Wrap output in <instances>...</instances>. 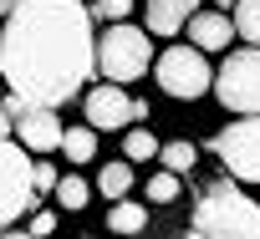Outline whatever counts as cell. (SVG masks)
Listing matches in <instances>:
<instances>
[{"label": "cell", "mask_w": 260, "mask_h": 239, "mask_svg": "<svg viewBox=\"0 0 260 239\" xmlns=\"http://www.w3.org/2000/svg\"><path fill=\"white\" fill-rule=\"evenodd\" d=\"M179 193H184L179 173H169V168H164V173H153V178H148V204H174Z\"/></svg>", "instance_id": "18"}, {"label": "cell", "mask_w": 260, "mask_h": 239, "mask_svg": "<svg viewBox=\"0 0 260 239\" xmlns=\"http://www.w3.org/2000/svg\"><path fill=\"white\" fill-rule=\"evenodd\" d=\"M11 117H16V143L26 148V153H56L61 148V117H56V107H31V102H21V97H11V107H6Z\"/></svg>", "instance_id": "7"}, {"label": "cell", "mask_w": 260, "mask_h": 239, "mask_svg": "<svg viewBox=\"0 0 260 239\" xmlns=\"http://www.w3.org/2000/svg\"><path fill=\"white\" fill-rule=\"evenodd\" d=\"M0 239H36L31 229H0Z\"/></svg>", "instance_id": "24"}, {"label": "cell", "mask_w": 260, "mask_h": 239, "mask_svg": "<svg viewBox=\"0 0 260 239\" xmlns=\"http://www.w3.org/2000/svg\"><path fill=\"white\" fill-rule=\"evenodd\" d=\"M107 229H112V234H143V229H148V209L133 204V198H112V209H107Z\"/></svg>", "instance_id": "12"}, {"label": "cell", "mask_w": 260, "mask_h": 239, "mask_svg": "<svg viewBox=\"0 0 260 239\" xmlns=\"http://www.w3.org/2000/svg\"><path fill=\"white\" fill-rule=\"evenodd\" d=\"M31 234H36V239L56 234V214H51V209H36V214H31Z\"/></svg>", "instance_id": "22"}, {"label": "cell", "mask_w": 260, "mask_h": 239, "mask_svg": "<svg viewBox=\"0 0 260 239\" xmlns=\"http://www.w3.org/2000/svg\"><path fill=\"white\" fill-rule=\"evenodd\" d=\"M61 153H67L72 168L92 163V158H97V128H92V123H87V128H61Z\"/></svg>", "instance_id": "11"}, {"label": "cell", "mask_w": 260, "mask_h": 239, "mask_svg": "<svg viewBox=\"0 0 260 239\" xmlns=\"http://www.w3.org/2000/svg\"><path fill=\"white\" fill-rule=\"evenodd\" d=\"M194 11H199V0H143L148 36H174V31H184Z\"/></svg>", "instance_id": "10"}, {"label": "cell", "mask_w": 260, "mask_h": 239, "mask_svg": "<svg viewBox=\"0 0 260 239\" xmlns=\"http://www.w3.org/2000/svg\"><path fill=\"white\" fill-rule=\"evenodd\" d=\"M97 188H102L107 198H127V188H133V168H127L122 158H117V163H107V168L97 173Z\"/></svg>", "instance_id": "16"}, {"label": "cell", "mask_w": 260, "mask_h": 239, "mask_svg": "<svg viewBox=\"0 0 260 239\" xmlns=\"http://www.w3.org/2000/svg\"><path fill=\"white\" fill-rule=\"evenodd\" d=\"M148 66H153V36H148V31L117 21V26H107V31L97 36V71H102L107 82L127 87V82H138Z\"/></svg>", "instance_id": "2"}, {"label": "cell", "mask_w": 260, "mask_h": 239, "mask_svg": "<svg viewBox=\"0 0 260 239\" xmlns=\"http://www.w3.org/2000/svg\"><path fill=\"white\" fill-rule=\"evenodd\" d=\"M11 133H16V117H11L6 107H0V138H11Z\"/></svg>", "instance_id": "23"}, {"label": "cell", "mask_w": 260, "mask_h": 239, "mask_svg": "<svg viewBox=\"0 0 260 239\" xmlns=\"http://www.w3.org/2000/svg\"><path fill=\"white\" fill-rule=\"evenodd\" d=\"M36 188H31V153L11 138H0V224H11L31 209Z\"/></svg>", "instance_id": "6"}, {"label": "cell", "mask_w": 260, "mask_h": 239, "mask_svg": "<svg viewBox=\"0 0 260 239\" xmlns=\"http://www.w3.org/2000/svg\"><path fill=\"white\" fill-rule=\"evenodd\" d=\"M214 153L235 183H260V112L235 117V123L214 138Z\"/></svg>", "instance_id": "5"}, {"label": "cell", "mask_w": 260, "mask_h": 239, "mask_svg": "<svg viewBox=\"0 0 260 239\" xmlns=\"http://www.w3.org/2000/svg\"><path fill=\"white\" fill-rule=\"evenodd\" d=\"M92 16H102L107 26H117V21H127V16H133V0H97V6H92Z\"/></svg>", "instance_id": "19"}, {"label": "cell", "mask_w": 260, "mask_h": 239, "mask_svg": "<svg viewBox=\"0 0 260 239\" xmlns=\"http://www.w3.org/2000/svg\"><path fill=\"white\" fill-rule=\"evenodd\" d=\"M184 31H189V46H199L204 56H209V51H224V46L235 41V21H230L224 11H194Z\"/></svg>", "instance_id": "9"}, {"label": "cell", "mask_w": 260, "mask_h": 239, "mask_svg": "<svg viewBox=\"0 0 260 239\" xmlns=\"http://www.w3.org/2000/svg\"><path fill=\"white\" fill-rule=\"evenodd\" d=\"M87 198H92V183H87L82 173H61V178H56V204H61V209H77V214H82Z\"/></svg>", "instance_id": "13"}, {"label": "cell", "mask_w": 260, "mask_h": 239, "mask_svg": "<svg viewBox=\"0 0 260 239\" xmlns=\"http://www.w3.org/2000/svg\"><path fill=\"white\" fill-rule=\"evenodd\" d=\"M56 178H61L56 168H46V163H31V188H36V193H56Z\"/></svg>", "instance_id": "21"}, {"label": "cell", "mask_w": 260, "mask_h": 239, "mask_svg": "<svg viewBox=\"0 0 260 239\" xmlns=\"http://www.w3.org/2000/svg\"><path fill=\"white\" fill-rule=\"evenodd\" d=\"M97 71L92 6L82 0H16L0 31V76L31 107H61L82 97Z\"/></svg>", "instance_id": "1"}, {"label": "cell", "mask_w": 260, "mask_h": 239, "mask_svg": "<svg viewBox=\"0 0 260 239\" xmlns=\"http://www.w3.org/2000/svg\"><path fill=\"white\" fill-rule=\"evenodd\" d=\"M189 239H260V219H250V224H240V229H214V234L194 229Z\"/></svg>", "instance_id": "20"}, {"label": "cell", "mask_w": 260, "mask_h": 239, "mask_svg": "<svg viewBox=\"0 0 260 239\" xmlns=\"http://www.w3.org/2000/svg\"><path fill=\"white\" fill-rule=\"evenodd\" d=\"M235 36H245V46H260V0H235Z\"/></svg>", "instance_id": "14"}, {"label": "cell", "mask_w": 260, "mask_h": 239, "mask_svg": "<svg viewBox=\"0 0 260 239\" xmlns=\"http://www.w3.org/2000/svg\"><path fill=\"white\" fill-rule=\"evenodd\" d=\"M122 153H127V163H148V158H158V138L148 128H127L122 133Z\"/></svg>", "instance_id": "15"}, {"label": "cell", "mask_w": 260, "mask_h": 239, "mask_svg": "<svg viewBox=\"0 0 260 239\" xmlns=\"http://www.w3.org/2000/svg\"><path fill=\"white\" fill-rule=\"evenodd\" d=\"M214 6H219V11H224V6H230V11H235V0H214Z\"/></svg>", "instance_id": "26"}, {"label": "cell", "mask_w": 260, "mask_h": 239, "mask_svg": "<svg viewBox=\"0 0 260 239\" xmlns=\"http://www.w3.org/2000/svg\"><path fill=\"white\" fill-rule=\"evenodd\" d=\"M82 112H87V123L97 133H122L127 123H133V97H127L117 82H107V87H92L82 97Z\"/></svg>", "instance_id": "8"}, {"label": "cell", "mask_w": 260, "mask_h": 239, "mask_svg": "<svg viewBox=\"0 0 260 239\" xmlns=\"http://www.w3.org/2000/svg\"><path fill=\"white\" fill-rule=\"evenodd\" d=\"M11 6H16V0H0V16H11Z\"/></svg>", "instance_id": "25"}, {"label": "cell", "mask_w": 260, "mask_h": 239, "mask_svg": "<svg viewBox=\"0 0 260 239\" xmlns=\"http://www.w3.org/2000/svg\"><path fill=\"white\" fill-rule=\"evenodd\" d=\"M153 82L169 97L194 102V97H204V87H214V71H209V56L199 46H164V56L153 61Z\"/></svg>", "instance_id": "4"}, {"label": "cell", "mask_w": 260, "mask_h": 239, "mask_svg": "<svg viewBox=\"0 0 260 239\" xmlns=\"http://www.w3.org/2000/svg\"><path fill=\"white\" fill-rule=\"evenodd\" d=\"M158 158H164L169 173H189V168L199 163V148H194V143H169V148H158Z\"/></svg>", "instance_id": "17"}, {"label": "cell", "mask_w": 260, "mask_h": 239, "mask_svg": "<svg viewBox=\"0 0 260 239\" xmlns=\"http://www.w3.org/2000/svg\"><path fill=\"white\" fill-rule=\"evenodd\" d=\"M214 97L235 117H255L260 112V46H245V51L224 56V66L214 71Z\"/></svg>", "instance_id": "3"}]
</instances>
